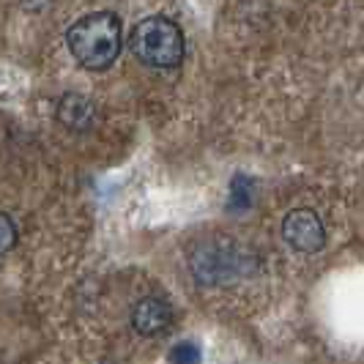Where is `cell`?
I'll return each mask as SVG.
<instances>
[{"label":"cell","instance_id":"cell-1","mask_svg":"<svg viewBox=\"0 0 364 364\" xmlns=\"http://www.w3.org/2000/svg\"><path fill=\"white\" fill-rule=\"evenodd\" d=\"M66 47L82 69L107 72L124 47V25L112 11L85 14L66 31Z\"/></svg>","mask_w":364,"mask_h":364},{"label":"cell","instance_id":"cell-2","mask_svg":"<svg viewBox=\"0 0 364 364\" xmlns=\"http://www.w3.org/2000/svg\"><path fill=\"white\" fill-rule=\"evenodd\" d=\"M129 50L132 55L151 69H176L183 63L186 41L178 22L170 17L154 14L140 19L129 33Z\"/></svg>","mask_w":364,"mask_h":364},{"label":"cell","instance_id":"cell-3","mask_svg":"<svg viewBox=\"0 0 364 364\" xmlns=\"http://www.w3.org/2000/svg\"><path fill=\"white\" fill-rule=\"evenodd\" d=\"M282 238L293 252L315 255L326 247V225L312 208H293L282 219Z\"/></svg>","mask_w":364,"mask_h":364},{"label":"cell","instance_id":"cell-4","mask_svg":"<svg viewBox=\"0 0 364 364\" xmlns=\"http://www.w3.org/2000/svg\"><path fill=\"white\" fill-rule=\"evenodd\" d=\"M192 269L200 282L219 285V282L241 274V255H236L230 247H219V244L208 241V244H203L200 252L192 255Z\"/></svg>","mask_w":364,"mask_h":364},{"label":"cell","instance_id":"cell-5","mask_svg":"<svg viewBox=\"0 0 364 364\" xmlns=\"http://www.w3.org/2000/svg\"><path fill=\"white\" fill-rule=\"evenodd\" d=\"M173 318H176L173 307H170L164 299H156V296H146V299H140V301L132 307V328H134L140 337L164 334L167 328L173 326Z\"/></svg>","mask_w":364,"mask_h":364},{"label":"cell","instance_id":"cell-6","mask_svg":"<svg viewBox=\"0 0 364 364\" xmlns=\"http://www.w3.org/2000/svg\"><path fill=\"white\" fill-rule=\"evenodd\" d=\"M55 118H58L60 127L69 129V132H88V129H93L96 118H99V109L82 93H63L58 99Z\"/></svg>","mask_w":364,"mask_h":364},{"label":"cell","instance_id":"cell-7","mask_svg":"<svg viewBox=\"0 0 364 364\" xmlns=\"http://www.w3.org/2000/svg\"><path fill=\"white\" fill-rule=\"evenodd\" d=\"M250 203H252V181L247 176H236L230 181V203L228 205L233 211H244V208H250Z\"/></svg>","mask_w":364,"mask_h":364},{"label":"cell","instance_id":"cell-8","mask_svg":"<svg viewBox=\"0 0 364 364\" xmlns=\"http://www.w3.org/2000/svg\"><path fill=\"white\" fill-rule=\"evenodd\" d=\"M170 364H200L203 362V350L198 343L192 340H183V343H176L167 353Z\"/></svg>","mask_w":364,"mask_h":364},{"label":"cell","instance_id":"cell-9","mask_svg":"<svg viewBox=\"0 0 364 364\" xmlns=\"http://www.w3.org/2000/svg\"><path fill=\"white\" fill-rule=\"evenodd\" d=\"M17 241H19V230L17 225H14V219L0 211V255H9L17 247Z\"/></svg>","mask_w":364,"mask_h":364}]
</instances>
